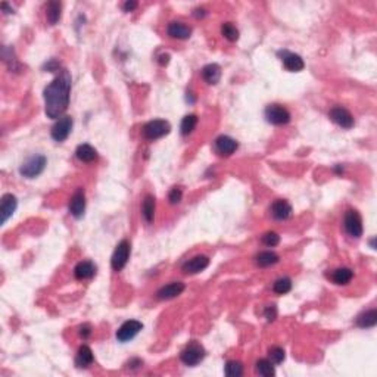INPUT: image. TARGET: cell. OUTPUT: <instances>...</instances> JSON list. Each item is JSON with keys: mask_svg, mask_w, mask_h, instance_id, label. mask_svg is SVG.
Listing matches in <instances>:
<instances>
[{"mask_svg": "<svg viewBox=\"0 0 377 377\" xmlns=\"http://www.w3.org/2000/svg\"><path fill=\"white\" fill-rule=\"evenodd\" d=\"M71 94V76L66 70H60L58 77L44 88V110L52 120L62 118L70 105Z\"/></svg>", "mask_w": 377, "mask_h": 377, "instance_id": "1", "label": "cell"}, {"mask_svg": "<svg viewBox=\"0 0 377 377\" xmlns=\"http://www.w3.org/2000/svg\"><path fill=\"white\" fill-rule=\"evenodd\" d=\"M46 164H48L46 156H43V155H34V156L28 158L27 161L21 165L20 172L26 178H36L37 176H40L43 172Z\"/></svg>", "mask_w": 377, "mask_h": 377, "instance_id": "2", "label": "cell"}, {"mask_svg": "<svg viewBox=\"0 0 377 377\" xmlns=\"http://www.w3.org/2000/svg\"><path fill=\"white\" fill-rule=\"evenodd\" d=\"M170 130H171V126L168 121L154 120V121H149L148 124L143 126L142 133H143V137L148 140H156V138H161L164 136L168 134Z\"/></svg>", "mask_w": 377, "mask_h": 377, "instance_id": "3", "label": "cell"}, {"mask_svg": "<svg viewBox=\"0 0 377 377\" xmlns=\"http://www.w3.org/2000/svg\"><path fill=\"white\" fill-rule=\"evenodd\" d=\"M130 252H132V244L128 240H121L116 244L114 255H112V260H110V266H112L114 271L118 272L127 266L128 258H130Z\"/></svg>", "mask_w": 377, "mask_h": 377, "instance_id": "4", "label": "cell"}, {"mask_svg": "<svg viewBox=\"0 0 377 377\" xmlns=\"http://www.w3.org/2000/svg\"><path fill=\"white\" fill-rule=\"evenodd\" d=\"M344 227L345 232L350 234L352 239H360L362 236V220L358 211L348 210L344 216Z\"/></svg>", "mask_w": 377, "mask_h": 377, "instance_id": "5", "label": "cell"}, {"mask_svg": "<svg viewBox=\"0 0 377 377\" xmlns=\"http://www.w3.org/2000/svg\"><path fill=\"white\" fill-rule=\"evenodd\" d=\"M180 358H182V361H183L186 366L193 367V366L199 364V362L205 358V350H204V346H202L200 344H198V342H190L188 346L182 350Z\"/></svg>", "mask_w": 377, "mask_h": 377, "instance_id": "6", "label": "cell"}, {"mask_svg": "<svg viewBox=\"0 0 377 377\" xmlns=\"http://www.w3.org/2000/svg\"><path fill=\"white\" fill-rule=\"evenodd\" d=\"M266 118H267L270 124L283 126V124H288L290 121V112L282 105L272 104V105H268L266 108Z\"/></svg>", "mask_w": 377, "mask_h": 377, "instance_id": "7", "label": "cell"}, {"mask_svg": "<svg viewBox=\"0 0 377 377\" xmlns=\"http://www.w3.org/2000/svg\"><path fill=\"white\" fill-rule=\"evenodd\" d=\"M71 130H72V118L71 116H62L59 118L54 126L52 127V138L54 142H64L68 138V136L71 134Z\"/></svg>", "mask_w": 377, "mask_h": 377, "instance_id": "8", "label": "cell"}, {"mask_svg": "<svg viewBox=\"0 0 377 377\" xmlns=\"http://www.w3.org/2000/svg\"><path fill=\"white\" fill-rule=\"evenodd\" d=\"M328 116H330V120L334 124H338L342 128L350 130V128L354 127V116L350 115V112L348 109L342 108V106H334V108L330 109Z\"/></svg>", "mask_w": 377, "mask_h": 377, "instance_id": "9", "label": "cell"}, {"mask_svg": "<svg viewBox=\"0 0 377 377\" xmlns=\"http://www.w3.org/2000/svg\"><path fill=\"white\" fill-rule=\"evenodd\" d=\"M143 328V324L137 320H128L116 330V339L120 342H128Z\"/></svg>", "mask_w": 377, "mask_h": 377, "instance_id": "10", "label": "cell"}, {"mask_svg": "<svg viewBox=\"0 0 377 377\" xmlns=\"http://www.w3.org/2000/svg\"><path fill=\"white\" fill-rule=\"evenodd\" d=\"M278 56L282 58L283 66H284L288 71H290V72H299V71H302L304 66H305L304 59L296 54L283 50V52H278Z\"/></svg>", "mask_w": 377, "mask_h": 377, "instance_id": "11", "label": "cell"}, {"mask_svg": "<svg viewBox=\"0 0 377 377\" xmlns=\"http://www.w3.org/2000/svg\"><path fill=\"white\" fill-rule=\"evenodd\" d=\"M18 206V200L12 193H6L2 196V202H0V216H2V224H4L10 216H14V212L16 211Z\"/></svg>", "mask_w": 377, "mask_h": 377, "instance_id": "12", "label": "cell"}, {"mask_svg": "<svg viewBox=\"0 0 377 377\" xmlns=\"http://www.w3.org/2000/svg\"><path fill=\"white\" fill-rule=\"evenodd\" d=\"M214 146H216V154H220L221 156H230L232 154L236 152L239 144L230 136H220V137H216Z\"/></svg>", "mask_w": 377, "mask_h": 377, "instance_id": "13", "label": "cell"}, {"mask_svg": "<svg viewBox=\"0 0 377 377\" xmlns=\"http://www.w3.org/2000/svg\"><path fill=\"white\" fill-rule=\"evenodd\" d=\"M292 205L284 200V199H277L274 200V204L271 205V216L274 220H278V221H284L288 218L292 216Z\"/></svg>", "mask_w": 377, "mask_h": 377, "instance_id": "14", "label": "cell"}, {"mask_svg": "<svg viewBox=\"0 0 377 377\" xmlns=\"http://www.w3.org/2000/svg\"><path fill=\"white\" fill-rule=\"evenodd\" d=\"M208 266H210V258L206 255H196V256L190 258L188 261H186L183 264L182 270L186 274H196V272L204 271Z\"/></svg>", "mask_w": 377, "mask_h": 377, "instance_id": "15", "label": "cell"}, {"mask_svg": "<svg viewBox=\"0 0 377 377\" xmlns=\"http://www.w3.org/2000/svg\"><path fill=\"white\" fill-rule=\"evenodd\" d=\"M184 290V283L182 282H171L165 286H162L161 289L156 292V298L161 300H168L172 298H177L178 295H182Z\"/></svg>", "mask_w": 377, "mask_h": 377, "instance_id": "16", "label": "cell"}, {"mask_svg": "<svg viewBox=\"0 0 377 377\" xmlns=\"http://www.w3.org/2000/svg\"><path fill=\"white\" fill-rule=\"evenodd\" d=\"M86 211V194L82 188H77V192L72 194L71 202H70V212L76 218H81Z\"/></svg>", "mask_w": 377, "mask_h": 377, "instance_id": "17", "label": "cell"}, {"mask_svg": "<svg viewBox=\"0 0 377 377\" xmlns=\"http://www.w3.org/2000/svg\"><path fill=\"white\" fill-rule=\"evenodd\" d=\"M166 32H168V36L170 37H172V38H177V40H186L190 37V34H192V28L186 26V24H183V22H178V21H172V22H170L168 24V27H166Z\"/></svg>", "mask_w": 377, "mask_h": 377, "instance_id": "18", "label": "cell"}, {"mask_svg": "<svg viewBox=\"0 0 377 377\" xmlns=\"http://www.w3.org/2000/svg\"><path fill=\"white\" fill-rule=\"evenodd\" d=\"M96 274V266L92 261H81L74 268V276L78 280H87L92 278Z\"/></svg>", "mask_w": 377, "mask_h": 377, "instance_id": "19", "label": "cell"}, {"mask_svg": "<svg viewBox=\"0 0 377 377\" xmlns=\"http://www.w3.org/2000/svg\"><path fill=\"white\" fill-rule=\"evenodd\" d=\"M93 361H94L93 350H90L87 345L80 346V350L77 352V356H76V366L78 368H87L88 366L93 364Z\"/></svg>", "mask_w": 377, "mask_h": 377, "instance_id": "20", "label": "cell"}, {"mask_svg": "<svg viewBox=\"0 0 377 377\" xmlns=\"http://www.w3.org/2000/svg\"><path fill=\"white\" fill-rule=\"evenodd\" d=\"M202 78L206 81L208 84H216L221 78V68L216 64H210L202 68Z\"/></svg>", "mask_w": 377, "mask_h": 377, "instance_id": "21", "label": "cell"}, {"mask_svg": "<svg viewBox=\"0 0 377 377\" xmlns=\"http://www.w3.org/2000/svg\"><path fill=\"white\" fill-rule=\"evenodd\" d=\"M76 156L80 160L81 162H93L98 160V152L93 146L84 143V144H80L76 150Z\"/></svg>", "mask_w": 377, "mask_h": 377, "instance_id": "22", "label": "cell"}, {"mask_svg": "<svg viewBox=\"0 0 377 377\" xmlns=\"http://www.w3.org/2000/svg\"><path fill=\"white\" fill-rule=\"evenodd\" d=\"M155 206H156L155 198H154L152 194H148V196L144 198L143 204H142V216H143L144 221H146L148 224H150V222L154 221V216H155Z\"/></svg>", "mask_w": 377, "mask_h": 377, "instance_id": "23", "label": "cell"}, {"mask_svg": "<svg viewBox=\"0 0 377 377\" xmlns=\"http://www.w3.org/2000/svg\"><path fill=\"white\" fill-rule=\"evenodd\" d=\"M62 10V4L59 2H49L48 8H46V18L49 21L50 26L58 24V21L60 20V12Z\"/></svg>", "mask_w": 377, "mask_h": 377, "instance_id": "24", "label": "cell"}, {"mask_svg": "<svg viewBox=\"0 0 377 377\" xmlns=\"http://www.w3.org/2000/svg\"><path fill=\"white\" fill-rule=\"evenodd\" d=\"M352 277H354V271L350 268H346V267L334 270L332 272V280L336 284H348L350 280H352Z\"/></svg>", "mask_w": 377, "mask_h": 377, "instance_id": "25", "label": "cell"}, {"mask_svg": "<svg viewBox=\"0 0 377 377\" xmlns=\"http://www.w3.org/2000/svg\"><path fill=\"white\" fill-rule=\"evenodd\" d=\"M377 323V311L376 310H370L362 312L361 316H358L356 318V324L361 328H368V327H374Z\"/></svg>", "mask_w": 377, "mask_h": 377, "instance_id": "26", "label": "cell"}, {"mask_svg": "<svg viewBox=\"0 0 377 377\" xmlns=\"http://www.w3.org/2000/svg\"><path fill=\"white\" fill-rule=\"evenodd\" d=\"M255 261H256V266L266 268V267L274 266V264L278 262V255L271 252V250H266V252H261L260 255H256Z\"/></svg>", "mask_w": 377, "mask_h": 377, "instance_id": "27", "label": "cell"}, {"mask_svg": "<svg viewBox=\"0 0 377 377\" xmlns=\"http://www.w3.org/2000/svg\"><path fill=\"white\" fill-rule=\"evenodd\" d=\"M255 370H256V373H258L260 376H264V377H271L276 374L274 364H272L270 360H266V358H262V360H258V361H256V364H255Z\"/></svg>", "mask_w": 377, "mask_h": 377, "instance_id": "28", "label": "cell"}, {"mask_svg": "<svg viewBox=\"0 0 377 377\" xmlns=\"http://www.w3.org/2000/svg\"><path fill=\"white\" fill-rule=\"evenodd\" d=\"M290 289H292V280L289 277H280L272 284V290L277 295H284V294L290 292Z\"/></svg>", "mask_w": 377, "mask_h": 377, "instance_id": "29", "label": "cell"}, {"mask_svg": "<svg viewBox=\"0 0 377 377\" xmlns=\"http://www.w3.org/2000/svg\"><path fill=\"white\" fill-rule=\"evenodd\" d=\"M2 58H3L4 64H8V66H9L10 71H18L20 70V65H18V62L15 59V54H14V50L10 48H3Z\"/></svg>", "mask_w": 377, "mask_h": 377, "instance_id": "30", "label": "cell"}, {"mask_svg": "<svg viewBox=\"0 0 377 377\" xmlns=\"http://www.w3.org/2000/svg\"><path fill=\"white\" fill-rule=\"evenodd\" d=\"M196 124H198V116H196V115H193V114L186 115V116L183 118V121H182V127H180V128H182V134L183 136L190 134V133L194 130Z\"/></svg>", "mask_w": 377, "mask_h": 377, "instance_id": "31", "label": "cell"}, {"mask_svg": "<svg viewBox=\"0 0 377 377\" xmlns=\"http://www.w3.org/2000/svg\"><path fill=\"white\" fill-rule=\"evenodd\" d=\"M226 376L228 377H240L243 374V366L240 361H228L226 364V370H224Z\"/></svg>", "mask_w": 377, "mask_h": 377, "instance_id": "32", "label": "cell"}, {"mask_svg": "<svg viewBox=\"0 0 377 377\" xmlns=\"http://www.w3.org/2000/svg\"><path fill=\"white\" fill-rule=\"evenodd\" d=\"M221 34L228 40V42H236L239 38V30L234 27L232 22H226L221 26Z\"/></svg>", "mask_w": 377, "mask_h": 377, "instance_id": "33", "label": "cell"}, {"mask_svg": "<svg viewBox=\"0 0 377 377\" xmlns=\"http://www.w3.org/2000/svg\"><path fill=\"white\" fill-rule=\"evenodd\" d=\"M268 356L270 361H271L272 364H282V362L284 361V358H286L284 350H282V348H278V346H272V348L268 350Z\"/></svg>", "mask_w": 377, "mask_h": 377, "instance_id": "34", "label": "cell"}, {"mask_svg": "<svg viewBox=\"0 0 377 377\" xmlns=\"http://www.w3.org/2000/svg\"><path fill=\"white\" fill-rule=\"evenodd\" d=\"M262 243L266 244V246H268V248H274V246H277L278 243H280V236L277 234V233H274V232H268V233H266L264 236H262Z\"/></svg>", "mask_w": 377, "mask_h": 377, "instance_id": "35", "label": "cell"}, {"mask_svg": "<svg viewBox=\"0 0 377 377\" xmlns=\"http://www.w3.org/2000/svg\"><path fill=\"white\" fill-rule=\"evenodd\" d=\"M183 199V190L180 188H172L168 193V200L171 205H178Z\"/></svg>", "mask_w": 377, "mask_h": 377, "instance_id": "36", "label": "cell"}, {"mask_svg": "<svg viewBox=\"0 0 377 377\" xmlns=\"http://www.w3.org/2000/svg\"><path fill=\"white\" fill-rule=\"evenodd\" d=\"M264 316H266V318H267V322H268V323L274 322V320L277 318V308H276L274 305H270V306H267V310H266Z\"/></svg>", "mask_w": 377, "mask_h": 377, "instance_id": "37", "label": "cell"}, {"mask_svg": "<svg viewBox=\"0 0 377 377\" xmlns=\"http://www.w3.org/2000/svg\"><path fill=\"white\" fill-rule=\"evenodd\" d=\"M78 333H80V336L82 339H87V338L92 334V327H90V324H82V326H80Z\"/></svg>", "mask_w": 377, "mask_h": 377, "instance_id": "38", "label": "cell"}, {"mask_svg": "<svg viewBox=\"0 0 377 377\" xmlns=\"http://www.w3.org/2000/svg\"><path fill=\"white\" fill-rule=\"evenodd\" d=\"M59 68H60V65H59V62L58 60H54V59H52L49 64H46V70L48 71H59Z\"/></svg>", "mask_w": 377, "mask_h": 377, "instance_id": "39", "label": "cell"}, {"mask_svg": "<svg viewBox=\"0 0 377 377\" xmlns=\"http://www.w3.org/2000/svg\"><path fill=\"white\" fill-rule=\"evenodd\" d=\"M136 8H137V3H136V2H126L124 6H122V9H124L126 12H133Z\"/></svg>", "mask_w": 377, "mask_h": 377, "instance_id": "40", "label": "cell"}, {"mask_svg": "<svg viewBox=\"0 0 377 377\" xmlns=\"http://www.w3.org/2000/svg\"><path fill=\"white\" fill-rule=\"evenodd\" d=\"M196 18H204L206 15V10L205 9H194V14H193Z\"/></svg>", "mask_w": 377, "mask_h": 377, "instance_id": "41", "label": "cell"}, {"mask_svg": "<svg viewBox=\"0 0 377 377\" xmlns=\"http://www.w3.org/2000/svg\"><path fill=\"white\" fill-rule=\"evenodd\" d=\"M142 366V360H132L130 362H128V367H132V368H137V367H140Z\"/></svg>", "mask_w": 377, "mask_h": 377, "instance_id": "42", "label": "cell"}, {"mask_svg": "<svg viewBox=\"0 0 377 377\" xmlns=\"http://www.w3.org/2000/svg\"><path fill=\"white\" fill-rule=\"evenodd\" d=\"M2 9H3L6 14H14V9H12V8H9V4H8L6 2H3V3H2Z\"/></svg>", "mask_w": 377, "mask_h": 377, "instance_id": "43", "label": "cell"}, {"mask_svg": "<svg viewBox=\"0 0 377 377\" xmlns=\"http://www.w3.org/2000/svg\"><path fill=\"white\" fill-rule=\"evenodd\" d=\"M168 60H170V56H168V54H161V56H160V64H161V65H166Z\"/></svg>", "mask_w": 377, "mask_h": 377, "instance_id": "44", "label": "cell"}, {"mask_svg": "<svg viewBox=\"0 0 377 377\" xmlns=\"http://www.w3.org/2000/svg\"><path fill=\"white\" fill-rule=\"evenodd\" d=\"M334 171H336L338 174H342V172H344V166H342V165H338V166L334 168Z\"/></svg>", "mask_w": 377, "mask_h": 377, "instance_id": "45", "label": "cell"}]
</instances>
